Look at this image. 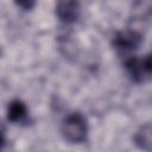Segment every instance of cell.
<instances>
[{"label":"cell","instance_id":"obj_1","mask_svg":"<svg viewBox=\"0 0 152 152\" xmlns=\"http://www.w3.org/2000/svg\"><path fill=\"white\" fill-rule=\"evenodd\" d=\"M61 131L65 140L70 142H82L87 138L88 124L81 113L74 112L65 116L62 122Z\"/></svg>","mask_w":152,"mask_h":152},{"label":"cell","instance_id":"obj_2","mask_svg":"<svg viewBox=\"0 0 152 152\" xmlns=\"http://www.w3.org/2000/svg\"><path fill=\"white\" fill-rule=\"evenodd\" d=\"M125 66L131 78L135 82H145L152 76V65L147 56L131 57L126 61Z\"/></svg>","mask_w":152,"mask_h":152},{"label":"cell","instance_id":"obj_3","mask_svg":"<svg viewBox=\"0 0 152 152\" xmlns=\"http://www.w3.org/2000/svg\"><path fill=\"white\" fill-rule=\"evenodd\" d=\"M141 43V34L135 30L119 31L114 36L113 45L120 52H129L135 49Z\"/></svg>","mask_w":152,"mask_h":152},{"label":"cell","instance_id":"obj_4","mask_svg":"<svg viewBox=\"0 0 152 152\" xmlns=\"http://www.w3.org/2000/svg\"><path fill=\"white\" fill-rule=\"evenodd\" d=\"M56 15L65 24L74 23L80 15V4L76 1H59L56 5Z\"/></svg>","mask_w":152,"mask_h":152},{"label":"cell","instance_id":"obj_5","mask_svg":"<svg viewBox=\"0 0 152 152\" xmlns=\"http://www.w3.org/2000/svg\"><path fill=\"white\" fill-rule=\"evenodd\" d=\"M135 145L146 152H152V125H142L134 135Z\"/></svg>","mask_w":152,"mask_h":152},{"label":"cell","instance_id":"obj_6","mask_svg":"<svg viewBox=\"0 0 152 152\" xmlns=\"http://www.w3.org/2000/svg\"><path fill=\"white\" fill-rule=\"evenodd\" d=\"M27 116V108L25 103L20 100H13L8 103L7 108V119L11 122H21Z\"/></svg>","mask_w":152,"mask_h":152},{"label":"cell","instance_id":"obj_7","mask_svg":"<svg viewBox=\"0 0 152 152\" xmlns=\"http://www.w3.org/2000/svg\"><path fill=\"white\" fill-rule=\"evenodd\" d=\"M17 5L20 6V7H23L24 10H30V8H32L34 6V2L26 0V1H19V2H17Z\"/></svg>","mask_w":152,"mask_h":152},{"label":"cell","instance_id":"obj_8","mask_svg":"<svg viewBox=\"0 0 152 152\" xmlns=\"http://www.w3.org/2000/svg\"><path fill=\"white\" fill-rule=\"evenodd\" d=\"M147 57H148V59H150V63H151V65H152V53H151V55H148Z\"/></svg>","mask_w":152,"mask_h":152}]
</instances>
